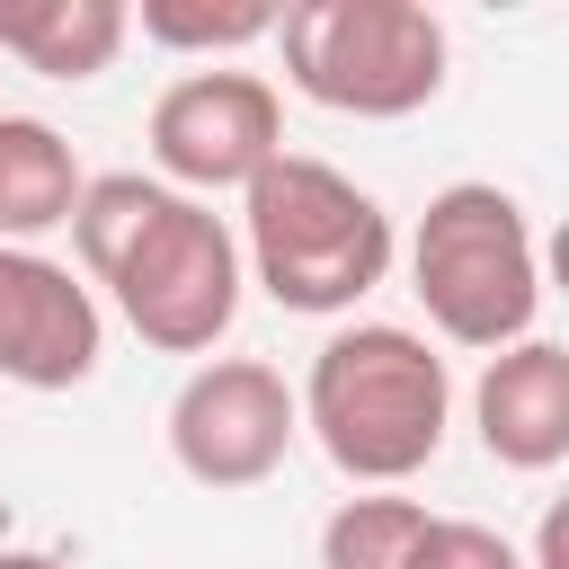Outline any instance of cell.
Returning <instances> with one entry per match:
<instances>
[{
  "mask_svg": "<svg viewBox=\"0 0 569 569\" xmlns=\"http://www.w3.org/2000/svg\"><path fill=\"white\" fill-rule=\"evenodd\" d=\"M293 409H302V427L320 436V453L347 480L400 489L409 471L436 462L445 418H453V382H445V356L418 329L356 320L311 356V382H302Z\"/></svg>",
  "mask_w": 569,
  "mask_h": 569,
  "instance_id": "1",
  "label": "cell"
},
{
  "mask_svg": "<svg viewBox=\"0 0 569 569\" xmlns=\"http://www.w3.org/2000/svg\"><path fill=\"white\" fill-rule=\"evenodd\" d=\"M249 267L284 311H356L391 276V213L329 160L276 151L249 187Z\"/></svg>",
  "mask_w": 569,
  "mask_h": 569,
  "instance_id": "2",
  "label": "cell"
},
{
  "mask_svg": "<svg viewBox=\"0 0 569 569\" xmlns=\"http://www.w3.org/2000/svg\"><path fill=\"white\" fill-rule=\"evenodd\" d=\"M409 284L436 320V338L453 347H516L533 338V311H542V267H533V222L507 187L489 178H462V187H436L427 213H418V240H409Z\"/></svg>",
  "mask_w": 569,
  "mask_h": 569,
  "instance_id": "3",
  "label": "cell"
},
{
  "mask_svg": "<svg viewBox=\"0 0 569 569\" xmlns=\"http://www.w3.org/2000/svg\"><path fill=\"white\" fill-rule=\"evenodd\" d=\"M276 44H284V80L329 107V116H418L445 89V18L418 0H293L276 9Z\"/></svg>",
  "mask_w": 569,
  "mask_h": 569,
  "instance_id": "4",
  "label": "cell"
},
{
  "mask_svg": "<svg viewBox=\"0 0 569 569\" xmlns=\"http://www.w3.org/2000/svg\"><path fill=\"white\" fill-rule=\"evenodd\" d=\"M89 284L116 293V311H124V329H133L142 347H160V356H204V347L231 329V311H240V240H231V222H222L213 204L160 187V196L142 204V222L124 231V249H116Z\"/></svg>",
  "mask_w": 569,
  "mask_h": 569,
  "instance_id": "5",
  "label": "cell"
},
{
  "mask_svg": "<svg viewBox=\"0 0 569 569\" xmlns=\"http://www.w3.org/2000/svg\"><path fill=\"white\" fill-rule=\"evenodd\" d=\"M293 436H302V409H293L284 373L258 365V356H213L169 400V453H178V471L196 489H258V480H276Z\"/></svg>",
  "mask_w": 569,
  "mask_h": 569,
  "instance_id": "6",
  "label": "cell"
},
{
  "mask_svg": "<svg viewBox=\"0 0 569 569\" xmlns=\"http://www.w3.org/2000/svg\"><path fill=\"white\" fill-rule=\"evenodd\" d=\"M276 151H284V98L258 71H187L151 98V160L160 187L178 196L249 187Z\"/></svg>",
  "mask_w": 569,
  "mask_h": 569,
  "instance_id": "7",
  "label": "cell"
},
{
  "mask_svg": "<svg viewBox=\"0 0 569 569\" xmlns=\"http://www.w3.org/2000/svg\"><path fill=\"white\" fill-rule=\"evenodd\" d=\"M98 347H107L98 293L44 249H0V382L71 391L98 373Z\"/></svg>",
  "mask_w": 569,
  "mask_h": 569,
  "instance_id": "8",
  "label": "cell"
},
{
  "mask_svg": "<svg viewBox=\"0 0 569 569\" xmlns=\"http://www.w3.org/2000/svg\"><path fill=\"white\" fill-rule=\"evenodd\" d=\"M471 427H480L489 462H507V471L569 462V347H551V338L498 347L471 391Z\"/></svg>",
  "mask_w": 569,
  "mask_h": 569,
  "instance_id": "9",
  "label": "cell"
},
{
  "mask_svg": "<svg viewBox=\"0 0 569 569\" xmlns=\"http://www.w3.org/2000/svg\"><path fill=\"white\" fill-rule=\"evenodd\" d=\"M133 36L124 0H0V53L36 80H98Z\"/></svg>",
  "mask_w": 569,
  "mask_h": 569,
  "instance_id": "10",
  "label": "cell"
},
{
  "mask_svg": "<svg viewBox=\"0 0 569 569\" xmlns=\"http://www.w3.org/2000/svg\"><path fill=\"white\" fill-rule=\"evenodd\" d=\"M80 151L44 116H0V249H36L80 204Z\"/></svg>",
  "mask_w": 569,
  "mask_h": 569,
  "instance_id": "11",
  "label": "cell"
},
{
  "mask_svg": "<svg viewBox=\"0 0 569 569\" xmlns=\"http://www.w3.org/2000/svg\"><path fill=\"white\" fill-rule=\"evenodd\" d=\"M418 533H427V507L418 498H391V489L338 498L329 525H320V569H409Z\"/></svg>",
  "mask_w": 569,
  "mask_h": 569,
  "instance_id": "12",
  "label": "cell"
},
{
  "mask_svg": "<svg viewBox=\"0 0 569 569\" xmlns=\"http://www.w3.org/2000/svg\"><path fill=\"white\" fill-rule=\"evenodd\" d=\"M133 27L169 53H240V44L276 36V9L267 0H142Z\"/></svg>",
  "mask_w": 569,
  "mask_h": 569,
  "instance_id": "13",
  "label": "cell"
},
{
  "mask_svg": "<svg viewBox=\"0 0 569 569\" xmlns=\"http://www.w3.org/2000/svg\"><path fill=\"white\" fill-rule=\"evenodd\" d=\"M409 569H525V551H516L507 533L471 525V516H427V533H418Z\"/></svg>",
  "mask_w": 569,
  "mask_h": 569,
  "instance_id": "14",
  "label": "cell"
},
{
  "mask_svg": "<svg viewBox=\"0 0 569 569\" xmlns=\"http://www.w3.org/2000/svg\"><path fill=\"white\" fill-rule=\"evenodd\" d=\"M0 569H62L53 551H0Z\"/></svg>",
  "mask_w": 569,
  "mask_h": 569,
  "instance_id": "15",
  "label": "cell"
}]
</instances>
